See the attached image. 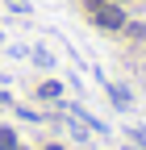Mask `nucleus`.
Segmentation results:
<instances>
[{
  "label": "nucleus",
  "mask_w": 146,
  "mask_h": 150,
  "mask_svg": "<svg viewBox=\"0 0 146 150\" xmlns=\"http://www.w3.org/2000/svg\"><path fill=\"white\" fill-rule=\"evenodd\" d=\"M96 21H100L104 29H121L125 17H121V8H96Z\"/></svg>",
  "instance_id": "nucleus-1"
},
{
  "label": "nucleus",
  "mask_w": 146,
  "mask_h": 150,
  "mask_svg": "<svg viewBox=\"0 0 146 150\" xmlns=\"http://www.w3.org/2000/svg\"><path fill=\"white\" fill-rule=\"evenodd\" d=\"M46 150H63V146H46Z\"/></svg>",
  "instance_id": "nucleus-2"
}]
</instances>
